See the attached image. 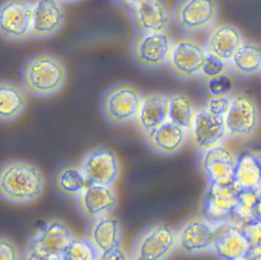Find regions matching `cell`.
<instances>
[{"label":"cell","mask_w":261,"mask_h":260,"mask_svg":"<svg viewBox=\"0 0 261 260\" xmlns=\"http://www.w3.org/2000/svg\"><path fill=\"white\" fill-rule=\"evenodd\" d=\"M45 189V176L34 163L9 159L0 165V198L13 204L37 201Z\"/></svg>","instance_id":"6da1fadb"},{"label":"cell","mask_w":261,"mask_h":260,"mask_svg":"<svg viewBox=\"0 0 261 260\" xmlns=\"http://www.w3.org/2000/svg\"><path fill=\"white\" fill-rule=\"evenodd\" d=\"M67 69L55 55L38 52L29 56L20 68L22 89L37 97H49L62 89Z\"/></svg>","instance_id":"7a4b0ae2"},{"label":"cell","mask_w":261,"mask_h":260,"mask_svg":"<svg viewBox=\"0 0 261 260\" xmlns=\"http://www.w3.org/2000/svg\"><path fill=\"white\" fill-rule=\"evenodd\" d=\"M143 94L128 82H117L109 86L102 94L100 109L103 117L112 124H125L134 121Z\"/></svg>","instance_id":"3957f363"},{"label":"cell","mask_w":261,"mask_h":260,"mask_svg":"<svg viewBox=\"0 0 261 260\" xmlns=\"http://www.w3.org/2000/svg\"><path fill=\"white\" fill-rule=\"evenodd\" d=\"M223 119L227 138L245 140L253 137L260 123L259 106L255 97L247 92L231 96Z\"/></svg>","instance_id":"277c9868"},{"label":"cell","mask_w":261,"mask_h":260,"mask_svg":"<svg viewBox=\"0 0 261 260\" xmlns=\"http://www.w3.org/2000/svg\"><path fill=\"white\" fill-rule=\"evenodd\" d=\"M175 247V228L167 223H154L137 237L129 260H166Z\"/></svg>","instance_id":"5b68a950"},{"label":"cell","mask_w":261,"mask_h":260,"mask_svg":"<svg viewBox=\"0 0 261 260\" xmlns=\"http://www.w3.org/2000/svg\"><path fill=\"white\" fill-rule=\"evenodd\" d=\"M205 57L203 44L191 37H180L172 41L165 64L175 76L190 80L199 76Z\"/></svg>","instance_id":"8992f818"},{"label":"cell","mask_w":261,"mask_h":260,"mask_svg":"<svg viewBox=\"0 0 261 260\" xmlns=\"http://www.w3.org/2000/svg\"><path fill=\"white\" fill-rule=\"evenodd\" d=\"M241 190L233 181L207 184L201 208V216L214 227L228 223Z\"/></svg>","instance_id":"52a82bcc"},{"label":"cell","mask_w":261,"mask_h":260,"mask_svg":"<svg viewBox=\"0 0 261 260\" xmlns=\"http://www.w3.org/2000/svg\"><path fill=\"white\" fill-rule=\"evenodd\" d=\"M170 14L181 31L197 33L214 24L218 3L217 0H177Z\"/></svg>","instance_id":"ba28073f"},{"label":"cell","mask_w":261,"mask_h":260,"mask_svg":"<svg viewBox=\"0 0 261 260\" xmlns=\"http://www.w3.org/2000/svg\"><path fill=\"white\" fill-rule=\"evenodd\" d=\"M215 227L202 216H191L175 228V243L179 253L199 255L211 252Z\"/></svg>","instance_id":"9c48e42d"},{"label":"cell","mask_w":261,"mask_h":260,"mask_svg":"<svg viewBox=\"0 0 261 260\" xmlns=\"http://www.w3.org/2000/svg\"><path fill=\"white\" fill-rule=\"evenodd\" d=\"M79 167L88 184L92 185L113 186L119 175L115 152L104 146L89 150L81 159Z\"/></svg>","instance_id":"30bf717a"},{"label":"cell","mask_w":261,"mask_h":260,"mask_svg":"<svg viewBox=\"0 0 261 260\" xmlns=\"http://www.w3.org/2000/svg\"><path fill=\"white\" fill-rule=\"evenodd\" d=\"M172 39L166 33H137L130 44L134 60L144 68H158L166 63Z\"/></svg>","instance_id":"8fae6325"},{"label":"cell","mask_w":261,"mask_h":260,"mask_svg":"<svg viewBox=\"0 0 261 260\" xmlns=\"http://www.w3.org/2000/svg\"><path fill=\"white\" fill-rule=\"evenodd\" d=\"M31 0H0V37L20 42L31 37Z\"/></svg>","instance_id":"7c38bea8"},{"label":"cell","mask_w":261,"mask_h":260,"mask_svg":"<svg viewBox=\"0 0 261 260\" xmlns=\"http://www.w3.org/2000/svg\"><path fill=\"white\" fill-rule=\"evenodd\" d=\"M237 161L238 154L224 143L200 152L199 156V166L207 184L232 181Z\"/></svg>","instance_id":"4fadbf2b"},{"label":"cell","mask_w":261,"mask_h":260,"mask_svg":"<svg viewBox=\"0 0 261 260\" xmlns=\"http://www.w3.org/2000/svg\"><path fill=\"white\" fill-rule=\"evenodd\" d=\"M226 138L223 117L212 115L204 107L195 110L188 131V140L195 150L202 152L223 143Z\"/></svg>","instance_id":"5bb4252c"},{"label":"cell","mask_w":261,"mask_h":260,"mask_svg":"<svg viewBox=\"0 0 261 260\" xmlns=\"http://www.w3.org/2000/svg\"><path fill=\"white\" fill-rule=\"evenodd\" d=\"M137 33H166L171 14L163 0H145L128 9Z\"/></svg>","instance_id":"9a60e30c"},{"label":"cell","mask_w":261,"mask_h":260,"mask_svg":"<svg viewBox=\"0 0 261 260\" xmlns=\"http://www.w3.org/2000/svg\"><path fill=\"white\" fill-rule=\"evenodd\" d=\"M31 37L49 38L61 30L65 19V11L59 0H31Z\"/></svg>","instance_id":"2e32d148"},{"label":"cell","mask_w":261,"mask_h":260,"mask_svg":"<svg viewBox=\"0 0 261 260\" xmlns=\"http://www.w3.org/2000/svg\"><path fill=\"white\" fill-rule=\"evenodd\" d=\"M244 40V35L237 24L222 21L209 28L203 46L207 53L227 63Z\"/></svg>","instance_id":"e0dca14e"},{"label":"cell","mask_w":261,"mask_h":260,"mask_svg":"<svg viewBox=\"0 0 261 260\" xmlns=\"http://www.w3.org/2000/svg\"><path fill=\"white\" fill-rule=\"evenodd\" d=\"M77 207L88 219L110 214L117 206V194L113 186L89 184L76 197Z\"/></svg>","instance_id":"ac0fdd59"},{"label":"cell","mask_w":261,"mask_h":260,"mask_svg":"<svg viewBox=\"0 0 261 260\" xmlns=\"http://www.w3.org/2000/svg\"><path fill=\"white\" fill-rule=\"evenodd\" d=\"M72 237L71 230L64 222L53 218L45 221L30 238L29 242L43 254L53 258L61 255Z\"/></svg>","instance_id":"d6986e66"},{"label":"cell","mask_w":261,"mask_h":260,"mask_svg":"<svg viewBox=\"0 0 261 260\" xmlns=\"http://www.w3.org/2000/svg\"><path fill=\"white\" fill-rule=\"evenodd\" d=\"M145 139L154 153L161 156H172L178 153L188 142V131L166 120L145 134Z\"/></svg>","instance_id":"ffe728a7"},{"label":"cell","mask_w":261,"mask_h":260,"mask_svg":"<svg viewBox=\"0 0 261 260\" xmlns=\"http://www.w3.org/2000/svg\"><path fill=\"white\" fill-rule=\"evenodd\" d=\"M121 236V223L117 217L110 213L91 219L86 239L98 253L120 246Z\"/></svg>","instance_id":"44dd1931"},{"label":"cell","mask_w":261,"mask_h":260,"mask_svg":"<svg viewBox=\"0 0 261 260\" xmlns=\"http://www.w3.org/2000/svg\"><path fill=\"white\" fill-rule=\"evenodd\" d=\"M168 96L159 92L143 95L138 113L134 119L139 132L144 135L167 120Z\"/></svg>","instance_id":"7402d4cb"},{"label":"cell","mask_w":261,"mask_h":260,"mask_svg":"<svg viewBox=\"0 0 261 260\" xmlns=\"http://www.w3.org/2000/svg\"><path fill=\"white\" fill-rule=\"evenodd\" d=\"M249 244L240 227L225 223L215 227V236L211 252L221 260H231L248 253Z\"/></svg>","instance_id":"603a6c76"},{"label":"cell","mask_w":261,"mask_h":260,"mask_svg":"<svg viewBox=\"0 0 261 260\" xmlns=\"http://www.w3.org/2000/svg\"><path fill=\"white\" fill-rule=\"evenodd\" d=\"M260 153L245 151L238 155L232 181L241 191L261 190Z\"/></svg>","instance_id":"cb8c5ba5"},{"label":"cell","mask_w":261,"mask_h":260,"mask_svg":"<svg viewBox=\"0 0 261 260\" xmlns=\"http://www.w3.org/2000/svg\"><path fill=\"white\" fill-rule=\"evenodd\" d=\"M27 95L17 84L0 80V122H11L17 119L27 107Z\"/></svg>","instance_id":"d4e9b609"},{"label":"cell","mask_w":261,"mask_h":260,"mask_svg":"<svg viewBox=\"0 0 261 260\" xmlns=\"http://www.w3.org/2000/svg\"><path fill=\"white\" fill-rule=\"evenodd\" d=\"M227 66L234 73L243 76L258 74L261 69L260 45L252 40H244L227 62Z\"/></svg>","instance_id":"484cf974"},{"label":"cell","mask_w":261,"mask_h":260,"mask_svg":"<svg viewBox=\"0 0 261 260\" xmlns=\"http://www.w3.org/2000/svg\"><path fill=\"white\" fill-rule=\"evenodd\" d=\"M261 219V192L257 191H241L238 202L229 220V224L238 227L258 222Z\"/></svg>","instance_id":"4316f807"},{"label":"cell","mask_w":261,"mask_h":260,"mask_svg":"<svg viewBox=\"0 0 261 260\" xmlns=\"http://www.w3.org/2000/svg\"><path fill=\"white\" fill-rule=\"evenodd\" d=\"M53 185L61 195L76 197L89 184L79 165H64L54 174Z\"/></svg>","instance_id":"83f0119b"},{"label":"cell","mask_w":261,"mask_h":260,"mask_svg":"<svg viewBox=\"0 0 261 260\" xmlns=\"http://www.w3.org/2000/svg\"><path fill=\"white\" fill-rule=\"evenodd\" d=\"M167 96V120L189 131L196 110L191 99L182 93H173Z\"/></svg>","instance_id":"f1b7e54d"},{"label":"cell","mask_w":261,"mask_h":260,"mask_svg":"<svg viewBox=\"0 0 261 260\" xmlns=\"http://www.w3.org/2000/svg\"><path fill=\"white\" fill-rule=\"evenodd\" d=\"M97 252L87 239L72 237L65 246L61 256L65 260H95Z\"/></svg>","instance_id":"f546056e"},{"label":"cell","mask_w":261,"mask_h":260,"mask_svg":"<svg viewBox=\"0 0 261 260\" xmlns=\"http://www.w3.org/2000/svg\"><path fill=\"white\" fill-rule=\"evenodd\" d=\"M227 68L228 66L226 62L216 57L215 55L206 52V57L199 75H201L205 80H210L220 74L226 73Z\"/></svg>","instance_id":"4dcf8cb0"},{"label":"cell","mask_w":261,"mask_h":260,"mask_svg":"<svg viewBox=\"0 0 261 260\" xmlns=\"http://www.w3.org/2000/svg\"><path fill=\"white\" fill-rule=\"evenodd\" d=\"M232 81L226 73L206 80V88L211 96H228L232 91Z\"/></svg>","instance_id":"1f68e13d"},{"label":"cell","mask_w":261,"mask_h":260,"mask_svg":"<svg viewBox=\"0 0 261 260\" xmlns=\"http://www.w3.org/2000/svg\"><path fill=\"white\" fill-rule=\"evenodd\" d=\"M230 97L229 96H211L204 108L212 115L223 117L229 107Z\"/></svg>","instance_id":"d6a6232c"},{"label":"cell","mask_w":261,"mask_h":260,"mask_svg":"<svg viewBox=\"0 0 261 260\" xmlns=\"http://www.w3.org/2000/svg\"><path fill=\"white\" fill-rule=\"evenodd\" d=\"M21 252L15 242L0 235V260H20Z\"/></svg>","instance_id":"836d02e7"},{"label":"cell","mask_w":261,"mask_h":260,"mask_svg":"<svg viewBox=\"0 0 261 260\" xmlns=\"http://www.w3.org/2000/svg\"><path fill=\"white\" fill-rule=\"evenodd\" d=\"M244 237L246 238L250 249L261 247V224L260 221L248 223L240 226Z\"/></svg>","instance_id":"e575fe53"},{"label":"cell","mask_w":261,"mask_h":260,"mask_svg":"<svg viewBox=\"0 0 261 260\" xmlns=\"http://www.w3.org/2000/svg\"><path fill=\"white\" fill-rule=\"evenodd\" d=\"M95 260H129V257L120 246H116L105 251L98 252Z\"/></svg>","instance_id":"d590c367"},{"label":"cell","mask_w":261,"mask_h":260,"mask_svg":"<svg viewBox=\"0 0 261 260\" xmlns=\"http://www.w3.org/2000/svg\"><path fill=\"white\" fill-rule=\"evenodd\" d=\"M51 259L52 258L43 254L29 241L25 244L23 250L21 251V256H20V260H51Z\"/></svg>","instance_id":"8d00e7d4"},{"label":"cell","mask_w":261,"mask_h":260,"mask_svg":"<svg viewBox=\"0 0 261 260\" xmlns=\"http://www.w3.org/2000/svg\"><path fill=\"white\" fill-rule=\"evenodd\" d=\"M112 1H113L114 3H116L117 5L121 6V7H124V8L129 9V8L134 7L135 5L141 3V2H143V1H145V0H112Z\"/></svg>","instance_id":"74e56055"},{"label":"cell","mask_w":261,"mask_h":260,"mask_svg":"<svg viewBox=\"0 0 261 260\" xmlns=\"http://www.w3.org/2000/svg\"><path fill=\"white\" fill-rule=\"evenodd\" d=\"M231 260H261V255H254V254H250L248 252V253L240 255Z\"/></svg>","instance_id":"f35d334b"},{"label":"cell","mask_w":261,"mask_h":260,"mask_svg":"<svg viewBox=\"0 0 261 260\" xmlns=\"http://www.w3.org/2000/svg\"><path fill=\"white\" fill-rule=\"evenodd\" d=\"M61 3H73V2H77L80 0H59Z\"/></svg>","instance_id":"ab89813d"},{"label":"cell","mask_w":261,"mask_h":260,"mask_svg":"<svg viewBox=\"0 0 261 260\" xmlns=\"http://www.w3.org/2000/svg\"><path fill=\"white\" fill-rule=\"evenodd\" d=\"M51 260H65L61 255H59V256H56V257H53Z\"/></svg>","instance_id":"60d3db41"}]
</instances>
